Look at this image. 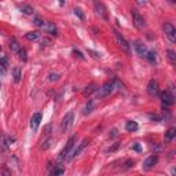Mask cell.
<instances>
[{
  "label": "cell",
  "instance_id": "f546056e",
  "mask_svg": "<svg viewBox=\"0 0 176 176\" xmlns=\"http://www.w3.org/2000/svg\"><path fill=\"white\" fill-rule=\"evenodd\" d=\"M114 84H116V91H117V89H121V88L124 87V85H122V83L120 81L119 78H114Z\"/></svg>",
  "mask_w": 176,
  "mask_h": 176
},
{
  "label": "cell",
  "instance_id": "277c9868",
  "mask_svg": "<svg viewBox=\"0 0 176 176\" xmlns=\"http://www.w3.org/2000/svg\"><path fill=\"white\" fill-rule=\"evenodd\" d=\"M160 99H161V103H163L164 107H169L175 103V96L171 94V91H163L160 95Z\"/></svg>",
  "mask_w": 176,
  "mask_h": 176
},
{
  "label": "cell",
  "instance_id": "ffe728a7",
  "mask_svg": "<svg viewBox=\"0 0 176 176\" xmlns=\"http://www.w3.org/2000/svg\"><path fill=\"white\" fill-rule=\"evenodd\" d=\"M125 129L129 132H133L138 129V124H136V121H127L125 124Z\"/></svg>",
  "mask_w": 176,
  "mask_h": 176
},
{
  "label": "cell",
  "instance_id": "8d00e7d4",
  "mask_svg": "<svg viewBox=\"0 0 176 176\" xmlns=\"http://www.w3.org/2000/svg\"><path fill=\"white\" fill-rule=\"evenodd\" d=\"M116 135H117V129H113L112 133H110V136H116Z\"/></svg>",
  "mask_w": 176,
  "mask_h": 176
},
{
  "label": "cell",
  "instance_id": "4316f807",
  "mask_svg": "<svg viewBox=\"0 0 176 176\" xmlns=\"http://www.w3.org/2000/svg\"><path fill=\"white\" fill-rule=\"evenodd\" d=\"M18 54H19V58H21V59H22L24 62L28 59V55H26V51H25V48H21Z\"/></svg>",
  "mask_w": 176,
  "mask_h": 176
},
{
  "label": "cell",
  "instance_id": "d590c367",
  "mask_svg": "<svg viewBox=\"0 0 176 176\" xmlns=\"http://www.w3.org/2000/svg\"><path fill=\"white\" fill-rule=\"evenodd\" d=\"M119 146H120V143H116V145H114V146H113V147H110V149H109V150H107V151H114V150H116V149H117V147H119Z\"/></svg>",
  "mask_w": 176,
  "mask_h": 176
},
{
  "label": "cell",
  "instance_id": "ac0fdd59",
  "mask_svg": "<svg viewBox=\"0 0 176 176\" xmlns=\"http://www.w3.org/2000/svg\"><path fill=\"white\" fill-rule=\"evenodd\" d=\"M175 136H176V129L175 128H169L168 131L165 132V140L166 142H171Z\"/></svg>",
  "mask_w": 176,
  "mask_h": 176
},
{
  "label": "cell",
  "instance_id": "484cf974",
  "mask_svg": "<svg viewBox=\"0 0 176 176\" xmlns=\"http://www.w3.org/2000/svg\"><path fill=\"white\" fill-rule=\"evenodd\" d=\"M1 176H13L11 175V171L7 168V166H1V171H0Z\"/></svg>",
  "mask_w": 176,
  "mask_h": 176
},
{
  "label": "cell",
  "instance_id": "603a6c76",
  "mask_svg": "<svg viewBox=\"0 0 176 176\" xmlns=\"http://www.w3.org/2000/svg\"><path fill=\"white\" fill-rule=\"evenodd\" d=\"M25 37H26V40H29V41H34V40H37L39 39V33L37 32H29V33L25 34Z\"/></svg>",
  "mask_w": 176,
  "mask_h": 176
},
{
  "label": "cell",
  "instance_id": "5b68a950",
  "mask_svg": "<svg viewBox=\"0 0 176 176\" xmlns=\"http://www.w3.org/2000/svg\"><path fill=\"white\" fill-rule=\"evenodd\" d=\"M73 119H75V114H73V112L66 113V116L63 117V120H62V122H61V131L62 132H66L69 128H70L72 122H73Z\"/></svg>",
  "mask_w": 176,
  "mask_h": 176
},
{
  "label": "cell",
  "instance_id": "9a60e30c",
  "mask_svg": "<svg viewBox=\"0 0 176 176\" xmlns=\"http://www.w3.org/2000/svg\"><path fill=\"white\" fill-rule=\"evenodd\" d=\"M95 91H98V85L95 84V83H91V84H88L87 87H85V89H84V96H89V95H92Z\"/></svg>",
  "mask_w": 176,
  "mask_h": 176
},
{
  "label": "cell",
  "instance_id": "8fae6325",
  "mask_svg": "<svg viewBox=\"0 0 176 176\" xmlns=\"http://www.w3.org/2000/svg\"><path fill=\"white\" fill-rule=\"evenodd\" d=\"M94 7H95V11L98 14L99 17H102L103 19H107V14H106V7L103 6L102 3H98V1H95L94 3Z\"/></svg>",
  "mask_w": 176,
  "mask_h": 176
},
{
  "label": "cell",
  "instance_id": "d6a6232c",
  "mask_svg": "<svg viewBox=\"0 0 176 176\" xmlns=\"http://www.w3.org/2000/svg\"><path fill=\"white\" fill-rule=\"evenodd\" d=\"M0 63L8 66V59H7V57H0Z\"/></svg>",
  "mask_w": 176,
  "mask_h": 176
},
{
  "label": "cell",
  "instance_id": "ab89813d",
  "mask_svg": "<svg viewBox=\"0 0 176 176\" xmlns=\"http://www.w3.org/2000/svg\"><path fill=\"white\" fill-rule=\"evenodd\" d=\"M0 51H1V47H0Z\"/></svg>",
  "mask_w": 176,
  "mask_h": 176
},
{
  "label": "cell",
  "instance_id": "7c38bea8",
  "mask_svg": "<svg viewBox=\"0 0 176 176\" xmlns=\"http://www.w3.org/2000/svg\"><path fill=\"white\" fill-rule=\"evenodd\" d=\"M41 117H43V116H41L40 112L33 114V117H32V120H31V128L33 129V131H37L39 125H40V121H41Z\"/></svg>",
  "mask_w": 176,
  "mask_h": 176
},
{
  "label": "cell",
  "instance_id": "d6986e66",
  "mask_svg": "<svg viewBox=\"0 0 176 176\" xmlns=\"http://www.w3.org/2000/svg\"><path fill=\"white\" fill-rule=\"evenodd\" d=\"M21 11L25 14V15H31V14H33V7L29 6V4H24V6H21Z\"/></svg>",
  "mask_w": 176,
  "mask_h": 176
},
{
  "label": "cell",
  "instance_id": "83f0119b",
  "mask_svg": "<svg viewBox=\"0 0 176 176\" xmlns=\"http://www.w3.org/2000/svg\"><path fill=\"white\" fill-rule=\"evenodd\" d=\"M58 78H59V75H58V73H50V76H48V81H57Z\"/></svg>",
  "mask_w": 176,
  "mask_h": 176
},
{
  "label": "cell",
  "instance_id": "7a4b0ae2",
  "mask_svg": "<svg viewBox=\"0 0 176 176\" xmlns=\"http://www.w3.org/2000/svg\"><path fill=\"white\" fill-rule=\"evenodd\" d=\"M131 15H132V22H133V25H135L138 29H140V31L145 29L146 28V21L136 8H132L131 10Z\"/></svg>",
  "mask_w": 176,
  "mask_h": 176
},
{
  "label": "cell",
  "instance_id": "74e56055",
  "mask_svg": "<svg viewBox=\"0 0 176 176\" xmlns=\"http://www.w3.org/2000/svg\"><path fill=\"white\" fill-rule=\"evenodd\" d=\"M41 43H43V44L45 43V45H48V43H50V40H48V39H44V40L41 41Z\"/></svg>",
  "mask_w": 176,
  "mask_h": 176
},
{
  "label": "cell",
  "instance_id": "ba28073f",
  "mask_svg": "<svg viewBox=\"0 0 176 176\" xmlns=\"http://www.w3.org/2000/svg\"><path fill=\"white\" fill-rule=\"evenodd\" d=\"M88 143H89V139H84V140H83V142L80 143V146H78L77 149H76L75 151L72 153V154H69V156L66 157V161H72V160L75 158V157H77L78 154H80V153H81L83 150H84L85 147H87V146H88Z\"/></svg>",
  "mask_w": 176,
  "mask_h": 176
},
{
  "label": "cell",
  "instance_id": "44dd1931",
  "mask_svg": "<svg viewBox=\"0 0 176 176\" xmlns=\"http://www.w3.org/2000/svg\"><path fill=\"white\" fill-rule=\"evenodd\" d=\"M92 110H94V101H89L87 105H85L83 114H84V116H88L89 113H92Z\"/></svg>",
  "mask_w": 176,
  "mask_h": 176
},
{
  "label": "cell",
  "instance_id": "f1b7e54d",
  "mask_svg": "<svg viewBox=\"0 0 176 176\" xmlns=\"http://www.w3.org/2000/svg\"><path fill=\"white\" fill-rule=\"evenodd\" d=\"M73 11H75V15H76V17H78L80 19H84V14H83V11L80 10V8H75Z\"/></svg>",
  "mask_w": 176,
  "mask_h": 176
},
{
  "label": "cell",
  "instance_id": "cb8c5ba5",
  "mask_svg": "<svg viewBox=\"0 0 176 176\" xmlns=\"http://www.w3.org/2000/svg\"><path fill=\"white\" fill-rule=\"evenodd\" d=\"M146 58H147L149 62H151V63H156L157 62V57H156V52H154V51H149L147 55H146Z\"/></svg>",
  "mask_w": 176,
  "mask_h": 176
},
{
  "label": "cell",
  "instance_id": "7402d4cb",
  "mask_svg": "<svg viewBox=\"0 0 176 176\" xmlns=\"http://www.w3.org/2000/svg\"><path fill=\"white\" fill-rule=\"evenodd\" d=\"M166 57H168V59L171 61L172 65L176 63V52L173 50H166Z\"/></svg>",
  "mask_w": 176,
  "mask_h": 176
},
{
  "label": "cell",
  "instance_id": "4dcf8cb0",
  "mask_svg": "<svg viewBox=\"0 0 176 176\" xmlns=\"http://www.w3.org/2000/svg\"><path fill=\"white\" fill-rule=\"evenodd\" d=\"M133 164H135V161H133V160H128V161H125V165H124V168H125V169H129L131 166H133Z\"/></svg>",
  "mask_w": 176,
  "mask_h": 176
},
{
  "label": "cell",
  "instance_id": "8992f818",
  "mask_svg": "<svg viewBox=\"0 0 176 176\" xmlns=\"http://www.w3.org/2000/svg\"><path fill=\"white\" fill-rule=\"evenodd\" d=\"M113 33H114V39H116V41H117V44H119L120 47H121L124 51H129V48L131 47H129V43L125 40V37H124V36L117 31H114Z\"/></svg>",
  "mask_w": 176,
  "mask_h": 176
},
{
  "label": "cell",
  "instance_id": "e575fe53",
  "mask_svg": "<svg viewBox=\"0 0 176 176\" xmlns=\"http://www.w3.org/2000/svg\"><path fill=\"white\" fill-rule=\"evenodd\" d=\"M88 52L92 54V57L94 58H101V54H98V52H95V51H92V50H88Z\"/></svg>",
  "mask_w": 176,
  "mask_h": 176
},
{
  "label": "cell",
  "instance_id": "1f68e13d",
  "mask_svg": "<svg viewBox=\"0 0 176 176\" xmlns=\"http://www.w3.org/2000/svg\"><path fill=\"white\" fill-rule=\"evenodd\" d=\"M6 70H7V66L3 63H0V75H6Z\"/></svg>",
  "mask_w": 176,
  "mask_h": 176
},
{
  "label": "cell",
  "instance_id": "52a82bcc",
  "mask_svg": "<svg viewBox=\"0 0 176 176\" xmlns=\"http://www.w3.org/2000/svg\"><path fill=\"white\" fill-rule=\"evenodd\" d=\"M164 31H165L166 37L169 39L172 43H175L176 41V29H175V26H173L172 24H169V22H166V24L164 25Z\"/></svg>",
  "mask_w": 176,
  "mask_h": 176
},
{
  "label": "cell",
  "instance_id": "e0dca14e",
  "mask_svg": "<svg viewBox=\"0 0 176 176\" xmlns=\"http://www.w3.org/2000/svg\"><path fill=\"white\" fill-rule=\"evenodd\" d=\"M10 48H11V51H13V52H19V50H21V45L19 44H18V41H17V39H11L10 40Z\"/></svg>",
  "mask_w": 176,
  "mask_h": 176
},
{
  "label": "cell",
  "instance_id": "2e32d148",
  "mask_svg": "<svg viewBox=\"0 0 176 176\" xmlns=\"http://www.w3.org/2000/svg\"><path fill=\"white\" fill-rule=\"evenodd\" d=\"M21 77H22V75H21V68L19 66H14L13 68V80L14 83H19L21 81Z\"/></svg>",
  "mask_w": 176,
  "mask_h": 176
},
{
  "label": "cell",
  "instance_id": "f35d334b",
  "mask_svg": "<svg viewBox=\"0 0 176 176\" xmlns=\"http://www.w3.org/2000/svg\"><path fill=\"white\" fill-rule=\"evenodd\" d=\"M133 149H135L136 151H139V150H140V146H139V145H135V146H133Z\"/></svg>",
  "mask_w": 176,
  "mask_h": 176
},
{
  "label": "cell",
  "instance_id": "4fadbf2b",
  "mask_svg": "<svg viewBox=\"0 0 176 176\" xmlns=\"http://www.w3.org/2000/svg\"><path fill=\"white\" fill-rule=\"evenodd\" d=\"M147 92H149L151 96L158 94V83L156 80H150L149 84H147Z\"/></svg>",
  "mask_w": 176,
  "mask_h": 176
},
{
  "label": "cell",
  "instance_id": "30bf717a",
  "mask_svg": "<svg viewBox=\"0 0 176 176\" xmlns=\"http://www.w3.org/2000/svg\"><path fill=\"white\" fill-rule=\"evenodd\" d=\"M133 48H135V51L138 52V55H140V57H145L146 58V55H147V48H146V45L142 43V41H139V40H136L135 43H133Z\"/></svg>",
  "mask_w": 176,
  "mask_h": 176
},
{
  "label": "cell",
  "instance_id": "9c48e42d",
  "mask_svg": "<svg viewBox=\"0 0 176 176\" xmlns=\"http://www.w3.org/2000/svg\"><path fill=\"white\" fill-rule=\"evenodd\" d=\"M158 163V156H150L145 160V163H143V169L145 171H150L151 168H154V165Z\"/></svg>",
  "mask_w": 176,
  "mask_h": 176
},
{
  "label": "cell",
  "instance_id": "6da1fadb",
  "mask_svg": "<svg viewBox=\"0 0 176 176\" xmlns=\"http://www.w3.org/2000/svg\"><path fill=\"white\" fill-rule=\"evenodd\" d=\"M116 91V84L114 80H110V81H106L105 84L102 85L101 88H98V94H96V99H103L109 95H112Z\"/></svg>",
  "mask_w": 176,
  "mask_h": 176
},
{
  "label": "cell",
  "instance_id": "5bb4252c",
  "mask_svg": "<svg viewBox=\"0 0 176 176\" xmlns=\"http://www.w3.org/2000/svg\"><path fill=\"white\" fill-rule=\"evenodd\" d=\"M43 29L47 32V33L52 34V36H58V29H57V26H55L52 22H45Z\"/></svg>",
  "mask_w": 176,
  "mask_h": 176
},
{
  "label": "cell",
  "instance_id": "d4e9b609",
  "mask_svg": "<svg viewBox=\"0 0 176 176\" xmlns=\"http://www.w3.org/2000/svg\"><path fill=\"white\" fill-rule=\"evenodd\" d=\"M33 24L36 25V26H39V28H41V29H43V28H44V24H45V22H44V21H41V18L34 17V18H33Z\"/></svg>",
  "mask_w": 176,
  "mask_h": 176
},
{
  "label": "cell",
  "instance_id": "836d02e7",
  "mask_svg": "<svg viewBox=\"0 0 176 176\" xmlns=\"http://www.w3.org/2000/svg\"><path fill=\"white\" fill-rule=\"evenodd\" d=\"M73 54H75L76 57H78V58H80V59H84V55H83L81 52H80V51H77V50H73Z\"/></svg>",
  "mask_w": 176,
  "mask_h": 176
},
{
  "label": "cell",
  "instance_id": "3957f363",
  "mask_svg": "<svg viewBox=\"0 0 176 176\" xmlns=\"http://www.w3.org/2000/svg\"><path fill=\"white\" fill-rule=\"evenodd\" d=\"M76 140H77V136L73 135L70 136V139L68 140V143H66V146H65L63 149H62V151L59 153V160H66V157H68V154L72 151V149H73V146H75Z\"/></svg>",
  "mask_w": 176,
  "mask_h": 176
}]
</instances>
